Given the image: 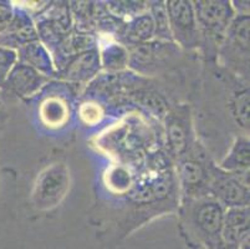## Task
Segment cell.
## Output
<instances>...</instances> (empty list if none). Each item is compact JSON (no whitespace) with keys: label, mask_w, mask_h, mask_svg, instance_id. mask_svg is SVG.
I'll use <instances>...</instances> for the list:
<instances>
[{"label":"cell","mask_w":250,"mask_h":249,"mask_svg":"<svg viewBox=\"0 0 250 249\" xmlns=\"http://www.w3.org/2000/svg\"><path fill=\"white\" fill-rule=\"evenodd\" d=\"M226 208L210 196L183 201L178 205V230L192 249H214L222 241Z\"/></svg>","instance_id":"obj_1"},{"label":"cell","mask_w":250,"mask_h":249,"mask_svg":"<svg viewBox=\"0 0 250 249\" xmlns=\"http://www.w3.org/2000/svg\"><path fill=\"white\" fill-rule=\"evenodd\" d=\"M198 23L201 46L207 60H217L218 50L229 25L235 18V11L229 0H199L192 1Z\"/></svg>","instance_id":"obj_2"},{"label":"cell","mask_w":250,"mask_h":249,"mask_svg":"<svg viewBox=\"0 0 250 249\" xmlns=\"http://www.w3.org/2000/svg\"><path fill=\"white\" fill-rule=\"evenodd\" d=\"M176 164L179 202L210 196V178L215 163L208 150L198 140Z\"/></svg>","instance_id":"obj_3"},{"label":"cell","mask_w":250,"mask_h":249,"mask_svg":"<svg viewBox=\"0 0 250 249\" xmlns=\"http://www.w3.org/2000/svg\"><path fill=\"white\" fill-rule=\"evenodd\" d=\"M249 15H235L229 25L217 60L236 77L249 82Z\"/></svg>","instance_id":"obj_4"},{"label":"cell","mask_w":250,"mask_h":249,"mask_svg":"<svg viewBox=\"0 0 250 249\" xmlns=\"http://www.w3.org/2000/svg\"><path fill=\"white\" fill-rule=\"evenodd\" d=\"M163 118L167 155L176 163L198 140L194 134L190 106L187 104L176 105L170 107Z\"/></svg>","instance_id":"obj_5"},{"label":"cell","mask_w":250,"mask_h":249,"mask_svg":"<svg viewBox=\"0 0 250 249\" xmlns=\"http://www.w3.org/2000/svg\"><path fill=\"white\" fill-rule=\"evenodd\" d=\"M128 68L141 75H153L178 59L181 49L174 43L153 40L127 47Z\"/></svg>","instance_id":"obj_6"},{"label":"cell","mask_w":250,"mask_h":249,"mask_svg":"<svg viewBox=\"0 0 250 249\" xmlns=\"http://www.w3.org/2000/svg\"><path fill=\"white\" fill-rule=\"evenodd\" d=\"M166 8L174 44L186 51L199 50L201 35L192 1L168 0L166 1Z\"/></svg>","instance_id":"obj_7"},{"label":"cell","mask_w":250,"mask_h":249,"mask_svg":"<svg viewBox=\"0 0 250 249\" xmlns=\"http://www.w3.org/2000/svg\"><path fill=\"white\" fill-rule=\"evenodd\" d=\"M209 195L226 209L233 207H249V172H226L214 164Z\"/></svg>","instance_id":"obj_8"},{"label":"cell","mask_w":250,"mask_h":249,"mask_svg":"<svg viewBox=\"0 0 250 249\" xmlns=\"http://www.w3.org/2000/svg\"><path fill=\"white\" fill-rule=\"evenodd\" d=\"M70 184L69 170L63 163L50 164L35 182L33 203L39 209H50L61 202Z\"/></svg>","instance_id":"obj_9"},{"label":"cell","mask_w":250,"mask_h":249,"mask_svg":"<svg viewBox=\"0 0 250 249\" xmlns=\"http://www.w3.org/2000/svg\"><path fill=\"white\" fill-rule=\"evenodd\" d=\"M49 80V77L36 71L31 66L18 61L9 71L3 90L25 99L35 95Z\"/></svg>","instance_id":"obj_10"},{"label":"cell","mask_w":250,"mask_h":249,"mask_svg":"<svg viewBox=\"0 0 250 249\" xmlns=\"http://www.w3.org/2000/svg\"><path fill=\"white\" fill-rule=\"evenodd\" d=\"M38 40V31L30 14L22 9H14V15L8 29L3 34H0V46L9 47L17 51L24 45Z\"/></svg>","instance_id":"obj_11"},{"label":"cell","mask_w":250,"mask_h":249,"mask_svg":"<svg viewBox=\"0 0 250 249\" xmlns=\"http://www.w3.org/2000/svg\"><path fill=\"white\" fill-rule=\"evenodd\" d=\"M101 68L100 51L97 47L76 54L56 74L74 82H87L99 74Z\"/></svg>","instance_id":"obj_12"},{"label":"cell","mask_w":250,"mask_h":249,"mask_svg":"<svg viewBox=\"0 0 250 249\" xmlns=\"http://www.w3.org/2000/svg\"><path fill=\"white\" fill-rule=\"evenodd\" d=\"M249 207H233L224 211L222 241L230 246L239 247L249 238Z\"/></svg>","instance_id":"obj_13"},{"label":"cell","mask_w":250,"mask_h":249,"mask_svg":"<svg viewBox=\"0 0 250 249\" xmlns=\"http://www.w3.org/2000/svg\"><path fill=\"white\" fill-rule=\"evenodd\" d=\"M17 52L18 61L20 63L31 66L36 71L45 75L49 79L56 75V68L54 65L51 52L39 40L24 45L22 47L18 49Z\"/></svg>","instance_id":"obj_14"},{"label":"cell","mask_w":250,"mask_h":249,"mask_svg":"<svg viewBox=\"0 0 250 249\" xmlns=\"http://www.w3.org/2000/svg\"><path fill=\"white\" fill-rule=\"evenodd\" d=\"M230 117L243 135L249 136V82L238 81L235 89L230 91L227 102Z\"/></svg>","instance_id":"obj_15"},{"label":"cell","mask_w":250,"mask_h":249,"mask_svg":"<svg viewBox=\"0 0 250 249\" xmlns=\"http://www.w3.org/2000/svg\"><path fill=\"white\" fill-rule=\"evenodd\" d=\"M220 170L230 173L249 172L250 166V142L249 136L239 135L234 138L227 155L222 158L219 164Z\"/></svg>","instance_id":"obj_16"},{"label":"cell","mask_w":250,"mask_h":249,"mask_svg":"<svg viewBox=\"0 0 250 249\" xmlns=\"http://www.w3.org/2000/svg\"><path fill=\"white\" fill-rule=\"evenodd\" d=\"M124 39L125 46H135V45L148 43L154 39V25L148 9L145 13H141L132 19H129L120 31Z\"/></svg>","instance_id":"obj_17"},{"label":"cell","mask_w":250,"mask_h":249,"mask_svg":"<svg viewBox=\"0 0 250 249\" xmlns=\"http://www.w3.org/2000/svg\"><path fill=\"white\" fill-rule=\"evenodd\" d=\"M99 51L101 66L107 71H120L128 66V50L125 45L110 43Z\"/></svg>","instance_id":"obj_18"},{"label":"cell","mask_w":250,"mask_h":249,"mask_svg":"<svg viewBox=\"0 0 250 249\" xmlns=\"http://www.w3.org/2000/svg\"><path fill=\"white\" fill-rule=\"evenodd\" d=\"M40 117L49 127H59L69 118V109L66 102L59 97H50L42 104Z\"/></svg>","instance_id":"obj_19"},{"label":"cell","mask_w":250,"mask_h":249,"mask_svg":"<svg viewBox=\"0 0 250 249\" xmlns=\"http://www.w3.org/2000/svg\"><path fill=\"white\" fill-rule=\"evenodd\" d=\"M147 9L151 14L152 20L154 25V39L160 41H168L173 43L172 34L169 29V22H168L167 8H166V1H148Z\"/></svg>","instance_id":"obj_20"},{"label":"cell","mask_w":250,"mask_h":249,"mask_svg":"<svg viewBox=\"0 0 250 249\" xmlns=\"http://www.w3.org/2000/svg\"><path fill=\"white\" fill-rule=\"evenodd\" d=\"M132 181H131V176L128 171L125 170L121 166H116L115 168L108 171L107 173V187L112 189L113 192H129L132 188Z\"/></svg>","instance_id":"obj_21"},{"label":"cell","mask_w":250,"mask_h":249,"mask_svg":"<svg viewBox=\"0 0 250 249\" xmlns=\"http://www.w3.org/2000/svg\"><path fill=\"white\" fill-rule=\"evenodd\" d=\"M102 115L104 113H102L101 106L95 102H86L80 109V116L86 125H94V123L100 122Z\"/></svg>","instance_id":"obj_22"},{"label":"cell","mask_w":250,"mask_h":249,"mask_svg":"<svg viewBox=\"0 0 250 249\" xmlns=\"http://www.w3.org/2000/svg\"><path fill=\"white\" fill-rule=\"evenodd\" d=\"M18 63V52L9 47L0 46V71L9 74L11 68Z\"/></svg>","instance_id":"obj_23"},{"label":"cell","mask_w":250,"mask_h":249,"mask_svg":"<svg viewBox=\"0 0 250 249\" xmlns=\"http://www.w3.org/2000/svg\"><path fill=\"white\" fill-rule=\"evenodd\" d=\"M13 15H14V9L10 5V3L0 1V34H3L8 29Z\"/></svg>","instance_id":"obj_24"},{"label":"cell","mask_w":250,"mask_h":249,"mask_svg":"<svg viewBox=\"0 0 250 249\" xmlns=\"http://www.w3.org/2000/svg\"><path fill=\"white\" fill-rule=\"evenodd\" d=\"M249 1H231L235 15H249Z\"/></svg>","instance_id":"obj_25"},{"label":"cell","mask_w":250,"mask_h":249,"mask_svg":"<svg viewBox=\"0 0 250 249\" xmlns=\"http://www.w3.org/2000/svg\"><path fill=\"white\" fill-rule=\"evenodd\" d=\"M214 249H238V247L230 246V244H227V243H224L223 241H220Z\"/></svg>","instance_id":"obj_26"},{"label":"cell","mask_w":250,"mask_h":249,"mask_svg":"<svg viewBox=\"0 0 250 249\" xmlns=\"http://www.w3.org/2000/svg\"><path fill=\"white\" fill-rule=\"evenodd\" d=\"M6 76H8V74H6V72L0 71V89H3L4 82H5V80H6Z\"/></svg>","instance_id":"obj_27"},{"label":"cell","mask_w":250,"mask_h":249,"mask_svg":"<svg viewBox=\"0 0 250 249\" xmlns=\"http://www.w3.org/2000/svg\"><path fill=\"white\" fill-rule=\"evenodd\" d=\"M5 122H6V116L5 113H3V115H0V132H1L3 127L5 126Z\"/></svg>","instance_id":"obj_28"},{"label":"cell","mask_w":250,"mask_h":249,"mask_svg":"<svg viewBox=\"0 0 250 249\" xmlns=\"http://www.w3.org/2000/svg\"><path fill=\"white\" fill-rule=\"evenodd\" d=\"M238 249H250V244H249V238L245 239L244 242H243L242 244H240L239 247H238Z\"/></svg>","instance_id":"obj_29"},{"label":"cell","mask_w":250,"mask_h":249,"mask_svg":"<svg viewBox=\"0 0 250 249\" xmlns=\"http://www.w3.org/2000/svg\"><path fill=\"white\" fill-rule=\"evenodd\" d=\"M3 109H1V101H0V115H3Z\"/></svg>","instance_id":"obj_30"}]
</instances>
